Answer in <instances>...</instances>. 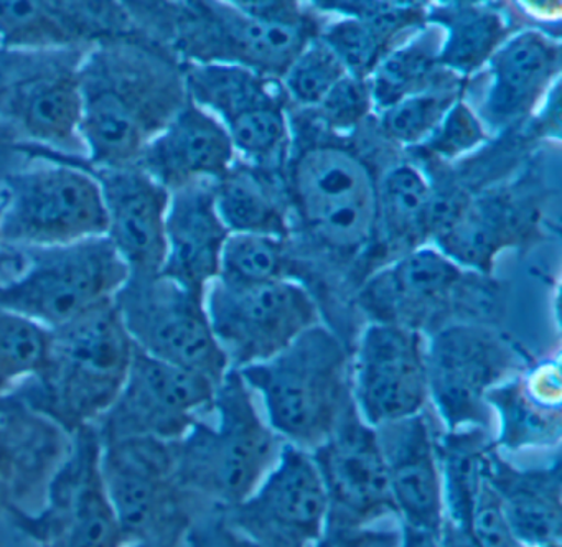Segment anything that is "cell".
Instances as JSON below:
<instances>
[{"label":"cell","instance_id":"18","mask_svg":"<svg viewBox=\"0 0 562 547\" xmlns=\"http://www.w3.org/2000/svg\"><path fill=\"white\" fill-rule=\"evenodd\" d=\"M48 160L87 170L100 185L108 216V239L126 264L130 276L162 272L167 256L166 216L170 191L136 165L93 167L85 158L45 150Z\"/></svg>","mask_w":562,"mask_h":547},{"label":"cell","instance_id":"25","mask_svg":"<svg viewBox=\"0 0 562 547\" xmlns=\"http://www.w3.org/2000/svg\"><path fill=\"white\" fill-rule=\"evenodd\" d=\"M228 227L215 206L213 181H193L170 191L166 216L167 256L162 276L205 295L218 277Z\"/></svg>","mask_w":562,"mask_h":547},{"label":"cell","instance_id":"12","mask_svg":"<svg viewBox=\"0 0 562 547\" xmlns=\"http://www.w3.org/2000/svg\"><path fill=\"white\" fill-rule=\"evenodd\" d=\"M205 309L232 369L274 358L318 325L311 293L285 279L258 286H229L215 279L206 287Z\"/></svg>","mask_w":562,"mask_h":547},{"label":"cell","instance_id":"46","mask_svg":"<svg viewBox=\"0 0 562 547\" xmlns=\"http://www.w3.org/2000/svg\"><path fill=\"white\" fill-rule=\"evenodd\" d=\"M401 531H403V546L401 547H439V537L434 534L416 529V527L404 526V524Z\"/></svg>","mask_w":562,"mask_h":547},{"label":"cell","instance_id":"2","mask_svg":"<svg viewBox=\"0 0 562 547\" xmlns=\"http://www.w3.org/2000/svg\"><path fill=\"white\" fill-rule=\"evenodd\" d=\"M48 332L41 371L12 392L71 435L97 424L116 401L130 372L134 343L113 300Z\"/></svg>","mask_w":562,"mask_h":547},{"label":"cell","instance_id":"9","mask_svg":"<svg viewBox=\"0 0 562 547\" xmlns=\"http://www.w3.org/2000/svg\"><path fill=\"white\" fill-rule=\"evenodd\" d=\"M291 194L311 236L353 256L378 231V185L360 155L337 144L305 148L291 167Z\"/></svg>","mask_w":562,"mask_h":547},{"label":"cell","instance_id":"34","mask_svg":"<svg viewBox=\"0 0 562 547\" xmlns=\"http://www.w3.org/2000/svg\"><path fill=\"white\" fill-rule=\"evenodd\" d=\"M288 257L279 237L229 233L216 279L229 286H258L284 279Z\"/></svg>","mask_w":562,"mask_h":547},{"label":"cell","instance_id":"4","mask_svg":"<svg viewBox=\"0 0 562 547\" xmlns=\"http://www.w3.org/2000/svg\"><path fill=\"white\" fill-rule=\"evenodd\" d=\"M282 447V438L258 414L238 369H229L216 386L213 414L176 442L177 480L190 496L228 510L255 493Z\"/></svg>","mask_w":562,"mask_h":547},{"label":"cell","instance_id":"17","mask_svg":"<svg viewBox=\"0 0 562 547\" xmlns=\"http://www.w3.org/2000/svg\"><path fill=\"white\" fill-rule=\"evenodd\" d=\"M351 394L361 421L373 428L420 414L429 386L419 332L393 323L368 326L351 372Z\"/></svg>","mask_w":562,"mask_h":547},{"label":"cell","instance_id":"35","mask_svg":"<svg viewBox=\"0 0 562 547\" xmlns=\"http://www.w3.org/2000/svg\"><path fill=\"white\" fill-rule=\"evenodd\" d=\"M48 335L50 332L44 326L0 309V398L41 371Z\"/></svg>","mask_w":562,"mask_h":547},{"label":"cell","instance_id":"8","mask_svg":"<svg viewBox=\"0 0 562 547\" xmlns=\"http://www.w3.org/2000/svg\"><path fill=\"white\" fill-rule=\"evenodd\" d=\"M22 254L24 269L0 282V309L45 330L60 328L111 302L130 277L108 236Z\"/></svg>","mask_w":562,"mask_h":547},{"label":"cell","instance_id":"6","mask_svg":"<svg viewBox=\"0 0 562 547\" xmlns=\"http://www.w3.org/2000/svg\"><path fill=\"white\" fill-rule=\"evenodd\" d=\"M106 233L100 185L77 165L34 157L0 188L4 253L68 246Z\"/></svg>","mask_w":562,"mask_h":547},{"label":"cell","instance_id":"29","mask_svg":"<svg viewBox=\"0 0 562 547\" xmlns=\"http://www.w3.org/2000/svg\"><path fill=\"white\" fill-rule=\"evenodd\" d=\"M215 206L229 233L288 236L284 208L271 183L249 165L233 164L225 175L213 181Z\"/></svg>","mask_w":562,"mask_h":547},{"label":"cell","instance_id":"41","mask_svg":"<svg viewBox=\"0 0 562 547\" xmlns=\"http://www.w3.org/2000/svg\"><path fill=\"white\" fill-rule=\"evenodd\" d=\"M483 141L485 132L479 118L467 108L465 102L457 101L426 138L423 147L436 157L453 158L472 150Z\"/></svg>","mask_w":562,"mask_h":547},{"label":"cell","instance_id":"5","mask_svg":"<svg viewBox=\"0 0 562 547\" xmlns=\"http://www.w3.org/2000/svg\"><path fill=\"white\" fill-rule=\"evenodd\" d=\"M238 372L261 395L272 431L305 451L324 444L355 405L347 351L321 325L274 358Z\"/></svg>","mask_w":562,"mask_h":547},{"label":"cell","instance_id":"24","mask_svg":"<svg viewBox=\"0 0 562 547\" xmlns=\"http://www.w3.org/2000/svg\"><path fill=\"white\" fill-rule=\"evenodd\" d=\"M235 164V147L225 125L190 99L173 121L154 137L133 165L166 190L193 181H216Z\"/></svg>","mask_w":562,"mask_h":547},{"label":"cell","instance_id":"28","mask_svg":"<svg viewBox=\"0 0 562 547\" xmlns=\"http://www.w3.org/2000/svg\"><path fill=\"white\" fill-rule=\"evenodd\" d=\"M183 72L190 99L223 125L284 102L274 78H266L245 66L183 63Z\"/></svg>","mask_w":562,"mask_h":547},{"label":"cell","instance_id":"36","mask_svg":"<svg viewBox=\"0 0 562 547\" xmlns=\"http://www.w3.org/2000/svg\"><path fill=\"white\" fill-rule=\"evenodd\" d=\"M459 86H437L419 94L401 99L384 109L381 129L387 138L401 144H416L429 137L446 112L457 102Z\"/></svg>","mask_w":562,"mask_h":547},{"label":"cell","instance_id":"7","mask_svg":"<svg viewBox=\"0 0 562 547\" xmlns=\"http://www.w3.org/2000/svg\"><path fill=\"white\" fill-rule=\"evenodd\" d=\"M90 49L0 45V122L19 141L87 160L80 69Z\"/></svg>","mask_w":562,"mask_h":547},{"label":"cell","instance_id":"3","mask_svg":"<svg viewBox=\"0 0 562 547\" xmlns=\"http://www.w3.org/2000/svg\"><path fill=\"white\" fill-rule=\"evenodd\" d=\"M124 3L136 29L180 62L245 66L266 78L284 76L314 36L304 15L258 19L218 2Z\"/></svg>","mask_w":562,"mask_h":547},{"label":"cell","instance_id":"20","mask_svg":"<svg viewBox=\"0 0 562 547\" xmlns=\"http://www.w3.org/2000/svg\"><path fill=\"white\" fill-rule=\"evenodd\" d=\"M71 435L29 409L14 392L0 398V520L14 527L31 513L70 450ZM15 529V527H14Z\"/></svg>","mask_w":562,"mask_h":547},{"label":"cell","instance_id":"14","mask_svg":"<svg viewBox=\"0 0 562 547\" xmlns=\"http://www.w3.org/2000/svg\"><path fill=\"white\" fill-rule=\"evenodd\" d=\"M216 384L200 372L169 365L134 346L123 389L93 425L101 442L150 437L177 442L212 414Z\"/></svg>","mask_w":562,"mask_h":547},{"label":"cell","instance_id":"32","mask_svg":"<svg viewBox=\"0 0 562 547\" xmlns=\"http://www.w3.org/2000/svg\"><path fill=\"white\" fill-rule=\"evenodd\" d=\"M429 200V185L416 168H393L378 187V227L383 226L390 243H419L427 234Z\"/></svg>","mask_w":562,"mask_h":547},{"label":"cell","instance_id":"42","mask_svg":"<svg viewBox=\"0 0 562 547\" xmlns=\"http://www.w3.org/2000/svg\"><path fill=\"white\" fill-rule=\"evenodd\" d=\"M371 102L373 99L368 82L347 75L315 108V114L327 127L345 131L355 127L367 118Z\"/></svg>","mask_w":562,"mask_h":547},{"label":"cell","instance_id":"22","mask_svg":"<svg viewBox=\"0 0 562 547\" xmlns=\"http://www.w3.org/2000/svg\"><path fill=\"white\" fill-rule=\"evenodd\" d=\"M374 431L386 464L396 514L404 526L439 537L446 507L439 457L429 422L417 414L380 425Z\"/></svg>","mask_w":562,"mask_h":547},{"label":"cell","instance_id":"27","mask_svg":"<svg viewBox=\"0 0 562 547\" xmlns=\"http://www.w3.org/2000/svg\"><path fill=\"white\" fill-rule=\"evenodd\" d=\"M561 68V46L539 32L519 33L492 55L485 112L495 124L528 114Z\"/></svg>","mask_w":562,"mask_h":547},{"label":"cell","instance_id":"37","mask_svg":"<svg viewBox=\"0 0 562 547\" xmlns=\"http://www.w3.org/2000/svg\"><path fill=\"white\" fill-rule=\"evenodd\" d=\"M347 69L321 40L308 43L284 75L288 94L297 104L317 108Z\"/></svg>","mask_w":562,"mask_h":547},{"label":"cell","instance_id":"19","mask_svg":"<svg viewBox=\"0 0 562 547\" xmlns=\"http://www.w3.org/2000/svg\"><path fill=\"white\" fill-rule=\"evenodd\" d=\"M311 455L327 491V523L371 524L396 514L376 431L355 405Z\"/></svg>","mask_w":562,"mask_h":547},{"label":"cell","instance_id":"49","mask_svg":"<svg viewBox=\"0 0 562 547\" xmlns=\"http://www.w3.org/2000/svg\"><path fill=\"white\" fill-rule=\"evenodd\" d=\"M541 547H561V543L546 544V546H541Z\"/></svg>","mask_w":562,"mask_h":547},{"label":"cell","instance_id":"33","mask_svg":"<svg viewBox=\"0 0 562 547\" xmlns=\"http://www.w3.org/2000/svg\"><path fill=\"white\" fill-rule=\"evenodd\" d=\"M440 48L427 36L390 53L374 69L371 99L381 109L391 108L401 99L437 88L439 82Z\"/></svg>","mask_w":562,"mask_h":547},{"label":"cell","instance_id":"16","mask_svg":"<svg viewBox=\"0 0 562 547\" xmlns=\"http://www.w3.org/2000/svg\"><path fill=\"white\" fill-rule=\"evenodd\" d=\"M515 366L512 348L488 328L452 325L426 351L429 398L449 431L490 424L486 395Z\"/></svg>","mask_w":562,"mask_h":547},{"label":"cell","instance_id":"13","mask_svg":"<svg viewBox=\"0 0 562 547\" xmlns=\"http://www.w3.org/2000/svg\"><path fill=\"white\" fill-rule=\"evenodd\" d=\"M101 471L130 544L189 533L192 496L177 480L176 442L150 437L101 442Z\"/></svg>","mask_w":562,"mask_h":547},{"label":"cell","instance_id":"15","mask_svg":"<svg viewBox=\"0 0 562 547\" xmlns=\"http://www.w3.org/2000/svg\"><path fill=\"white\" fill-rule=\"evenodd\" d=\"M220 513L261 547H312L327 523L328 498L311 451L284 444L255 493Z\"/></svg>","mask_w":562,"mask_h":547},{"label":"cell","instance_id":"23","mask_svg":"<svg viewBox=\"0 0 562 547\" xmlns=\"http://www.w3.org/2000/svg\"><path fill=\"white\" fill-rule=\"evenodd\" d=\"M463 270L440 250L420 247L374 274L358 302L376 323L416 330L443 312L463 286Z\"/></svg>","mask_w":562,"mask_h":547},{"label":"cell","instance_id":"26","mask_svg":"<svg viewBox=\"0 0 562 547\" xmlns=\"http://www.w3.org/2000/svg\"><path fill=\"white\" fill-rule=\"evenodd\" d=\"M483 470L498 493L519 540L529 547L561 543V461L555 460L554 465L544 468L519 470L488 448Z\"/></svg>","mask_w":562,"mask_h":547},{"label":"cell","instance_id":"44","mask_svg":"<svg viewBox=\"0 0 562 547\" xmlns=\"http://www.w3.org/2000/svg\"><path fill=\"white\" fill-rule=\"evenodd\" d=\"M187 544L189 547H261L232 526L222 513L193 520L187 533Z\"/></svg>","mask_w":562,"mask_h":547},{"label":"cell","instance_id":"11","mask_svg":"<svg viewBox=\"0 0 562 547\" xmlns=\"http://www.w3.org/2000/svg\"><path fill=\"white\" fill-rule=\"evenodd\" d=\"M14 527L37 547H127L101 471V440L93 425L71 434L70 450L55 471L35 513Z\"/></svg>","mask_w":562,"mask_h":547},{"label":"cell","instance_id":"1","mask_svg":"<svg viewBox=\"0 0 562 547\" xmlns=\"http://www.w3.org/2000/svg\"><path fill=\"white\" fill-rule=\"evenodd\" d=\"M87 164L133 165L189 101L183 63L136 32L97 43L80 69Z\"/></svg>","mask_w":562,"mask_h":547},{"label":"cell","instance_id":"40","mask_svg":"<svg viewBox=\"0 0 562 547\" xmlns=\"http://www.w3.org/2000/svg\"><path fill=\"white\" fill-rule=\"evenodd\" d=\"M318 5L327 10H337L350 19L367 23L390 42L404 30L420 25L426 15L419 3L321 2Z\"/></svg>","mask_w":562,"mask_h":547},{"label":"cell","instance_id":"39","mask_svg":"<svg viewBox=\"0 0 562 547\" xmlns=\"http://www.w3.org/2000/svg\"><path fill=\"white\" fill-rule=\"evenodd\" d=\"M465 533L476 547H529L513 531L498 493L486 480L485 470L470 510Z\"/></svg>","mask_w":562,"mask_h":547},{"label":"cell","instance_id":"10","mask_svg":"<svg viewBox=\"0 0 562 547\" xmlns=\"http://www.w3.org/2000/svg\"><path fill=\"white\" fill-rule=\"evenodd\" d=\"M113 302L131 342L146 355L200 372L216 386L232 369L213 335L205 295L156 274L127 277Z\"/></svg>","mask_w":562,"mask_h":547},{"label":"cell","instance_id":"21","mask_svg":"<svg viewBox=\"0 0 562 547\" xmlns=\"http://www.w3.org/2000/svg\"><path fill=\"white\" fill-rule=\"evenodd\" d=\"M136 30L124 2L0 0V45L9 48H93Z\"/></svg>","mask_w":562,"mask_h":547},{"label":"cell","instance_id":"47","mask_svg":"<svg viewBox=\"0 0 562 547\" xmlns=\"http://www.w3.org/2000/svg\"><path fill=\"white\" fill-rule=\"evenodd\" d=\"M25 266V256L22 253H4L0 250V282L11 280L18 276Z\"/></svg>","mask_w":562,"mask_h":547},{"label":"cell","instance_id":"45","mask_svg":"<svg viewBox=\"0 0 562 547\" xmlns=\"http://www.w3.org/2000/svg\"><path fill=\"white\" fill-rule=\"evenodd\" d=\"M32 157L27 144L19 141L2 122H0V188L15 171L31 164Z\"/></svg>","mask_w":562,"mask_h":547},{"label":"cell","instance_id":"43","mask_svg":"<svg viewBox=\"0 0 562 547\" xmlns=\"http://www.w3.org/2000/svg\"><path fill=\"white\" fill-rule=\"evenodd\" d=\"M403 531L371 524L325 523L312 547H401Z\"/></svg>","mask_w":562,"mask_h":547},{"label":"cell","instance_id":"30","mask_svg":"<svg viewBox=\"0 0 562 547\" xmlns=\"http://www.w3.org/2000/svg\"><path fill=\"white\" fill-rule=\"evenodd\" d=\"M432 20L447 29L437 62L460 75H469L492 58L508 32L505 20L495 10L472 3L436 9Z\"/></svg>","mask_w":562,"mask_h":547},{"label":"cell","instance_id":"48","mask_svg":"<svg viewBox=\"0 0 562 547\" xmlns=\"http://www.w3.org/2000/svg\"><path fill=\"white\" fill-rule=\"evenodd\" d=\"M127 547H189V544H187V534H173V536L136 540V543H131Z\"/></svg>","mask_w":562,"mask_h":547},{"label":"cell","instance_id":"38","mask_svg":"<svg viewBox=\"0 0 562 547\" xmlns=\"http://www.w3.org/2000/svg\"><path fill=\"white\" fill-rule=\"evenodd\" d=\"M324 42L347 69L348 75L364 79L384 58L390 40L357 19L341 20L325 30Z\"/></svg>","mask_w":562,"mask_h":547},{"label":"cell","instance_id":"31","mask_svg":"<svg viewBox=\"0 0 562 547\" xmlns=\"http://www.w3.org/2000/svg\"><path fill=\"white\" fill-rule=\"evenodd\" d=\"M505 206L499 200L469 201L460 216L436 234L440 253L457 266L490 272L493 257L509 243L513 233V220H506Z\"/></svg>","mask_w":562,"mask_h":547}]
</instances>
